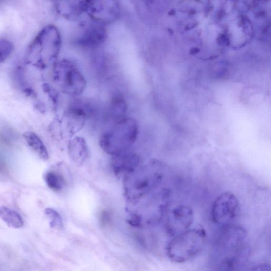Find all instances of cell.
Instances as JSON below:
<instances>
[{"label":"cell","mask_w":271,"mask_h":271,"mask_svg":"<svg viewBox=\"0 0 271 271\" xmlns=\"http://www.w3.org/2000/svg\"><path fill=\"white\" fill-rule=\"evenodd\" d=\"M250 250L247 230L241 226L222 227L211 254L212 271H237L247 261Z\"/></svg>","instance_id":"6da1fadb"},{"label":"cell","mask_w":271,"mask_h":271,"mask_svg":"<svg viewBox=\"0 0 271 271\" xmlns=\"http://www.w3.org/2000/svg\"><path fill=\"white\" fill-rule=\"evenodd\" d=\"M138 131L135 119L125 118L100 137V147L113 156L126 152L136 141Z\"/></svg>","instance_id":"7a4b0ae2"},{"label":"cell","mask_w":271,"mask_h":271,"mask_svg":"<svg viewBox=\"0 0 271 271\" xmlns=\"http://www.w3.org/2000/svg\"><path fill=\"white\" fill-rule=\"evenodd\" d=\"M206 240V232L203 229H189L173 237L167 247V255L175 263L187 262L200 253Z\"/></svg>","instance_id":"3957f363"},{"label":"cell","mask_w":271,"mask_h":271,"mask_svg":"<svg viewBox=\"0 0 271 271\" xmlns=\"http://www.w3.org/2000/svg\"><path fill=\"white\" fill-rule=\"evenodd\" d=\"M61 46L60 35L53 26L43 29L35 38L29 50V56L34 57V65L45 68L54 63L58 58Z\"/></svg>","instance_id":"277c9868"},{"label":"cell","mask_w":271,"mask_h":271,"mask_svg":"<svg viewBox=\"0 0 271 271\" xmlns=\"http://www.w3.org/2000/svg\"><path fill=\"white\" fill-rule=\"evenodd\" d=\"M54 68L55 81L63 91L73 96L84 91L86 80L73 62L63 60L57 63Z\"/></svg>","instance_id":"5b68a950"},{"label":"cell","mask_w":271,"mask_h":271,"mask_svg":"<svg viewBox=\"0 0 271 271\" xmlns=\"http://www.w3.org/2000/svg\"><path fill=\"white\" fill-rule=\"evenodd\" d=\"M239 202L236 195L231 192H224L214 201L211 215L214 223L224 227L232 224L237 216Z\"/></svg>","instance_id":"8992f818"},{"label":"cell","mask_w":271,"mask_h":271,"mask_svg":"<svg viewBox=\"0 0 271 271\" xmlns=\"http://www.w3.org/2000/svg\"><path fill=\"white\" fill-rule=\"evenodd\" d=\"M194 219L193 211L190 207L180 205L168 214L165 227L167 234L172 237L190 229Z\"/></svg>","instance_id":"52a82bcc"},{"label":"cell","mask_w":271,"mask_h":271,"mask_svg":"<svg viewBox=\"0 0 271 271\" xmlns=\"http://www.w3.org/2000/svg\"><path fill=\"white\" fill-rule=\"evenodd\" d=\"M84 10L93 21L105 24L117 20L120 8L116 1H84Z\"/></svg>","instance_id":"ba28073f"},{"label":"cell","mask_w":271,"mask_h":271,"mask_svg":"<svg viewBox=\"0 0 271 271\" xmlns=\"http://www.w3.org/2000/svg\"><path fill=\"white\" fill-rule=\"evenodd\" d=\"M106 37L107 31L104 24L93 20L79 37L77 42L81 46L94 48L102 45Z\"/></svg>","instance_id":"9c48e42d"},{"label":"cell","mask_w":271,"mask_h":271,"mask_svg":"<svg viewBox=\"0 0 271 271\" xmlns=\"http://www.w3.org/2000/svg\"><path fill=\"white\" fill-rule=\"evenodd\" d=\"M134 175V179L130 180L128 191L134 197H142L151 191L160 181V175L157 174L139 171Z\"/></svg>","instance_id":"30bf717a"},{"label":"cell","mask_w":271,"mask_h":271,"mask_svg":"<svg viewBox=\"0 0 271 271\" xmlns=\"http://www.w3.org/2000/svg\"><path fill=\"white\" fill-rule=\"evenodd\" d=\"M140 159L133 153L125 152L113 156L112 160V167L117 174L134 172L139 165Z\"/></svg>","instance_id":"8fae6325"},{"label":"cell","mask_w":271,"mask_h":271,"mask_svg":"<svg viewBox=\"0 0 271 271\" xmlns=\"http://www.w3.org/2000/svg\"><path fill=\"white\" fill-rule=\"evenodd\" d=\"M68 152L71 160L79 166L83 165L88 157V148L83 137H75L68 145Z\"/></svg>","instance_id":"7c38bea8"},{"label":"cell","mask_w":271,"mask_h":271,"mask_svg":"<svg viewBox=\"0 0 271 271\" xmlns=\"http://www.w3.org/2000/svg\"><path fill=\"white\" fill-rule=\"evenodd\" d=\"M23 136L29 146L42 160L47 161L49 159V154L45 145L34 132H24Z\"/></svg>","instance_id":"4fadbf2b"},{"label":"cell","mask_w":271,"mask_h":271,"mask_svg":"<svg viewBox=\"0 0 271 271\" xmlns=\"http://www.w3.org/2000/svg\"><path fill=\"white\" fill-rule=\"evenodd\" d=\"M0 218L11 228L19 229L24 225L21 217L17 212L5 206H0Z\"/></svg>","instance_id":"5bb4252c"},{"label":"cell","mask_w":271,"mask_h":271,"mask_svg":"<svg viewBox=\"0 0 271 271\" xmlns=\"http://www.w3.org/2000/svg\"><path fill=\"white\" fill-rule=\"evenodd\" d=\"M127 105L125 100L121 96L113 97L110 106V113L112 117L117 121V123L125 118Z\"/></svg>","instance_id":"9a60e30c"},{"label":"cell","mask_w":271,"mask_h":271,"mask_svg":"<svg viewBox=\"0 0 271 271\" xmlns=\"http://www.w3.org/2000/svg\"><path fill=\"white\" fill-rule=\"evenodd\" d=\"M45 180L48 187L56 192H60L65 185V179L62 175L54 171L46 173Z\"/></svg>","instance_id":"2e32d148"},{"label":"cell","mask_w":271,"mask_h":271,"mask_svg":"<svg viewBox=\"0 0 271 271\" xmlns=\"http://www.w3.org/2000/svg\"><path fill=\"white\" fill-rule=\"evenodd\" d=\"M13 44L9 40L0 39V63L7 60L13 52Z\"/></svg>","instance_id":"e0dca14e"},{"label":"cell","mask_w":271,"mask_h":271,"mask_svg":"<svg viewBox=\"0 0 271 271\" xmlns=\"http://www.w3.org/2000/svg\"><path fill=\"white\" fill-rule=\"evenodd\" d=\"M45 212L49 220V224L51 228L56 229H61L63 228L62 219L58 212L50 208H46Z\"/></svg>","instance_id":"ac0fdd59"},{"label":"cell","mask_w":271,"mask_h":271,"mask_svg":"<svg viewBox=\"0 0 271 271\" xmlns=\"http://www.w3.org/2000/svg\"><path fill=\"white\" fill-rule=\"evenodd\" d=\"M250 271H271L270 264L262 263L252 268Z\"/></svg>","instance_id":"d6986e66"}]
</instances>
